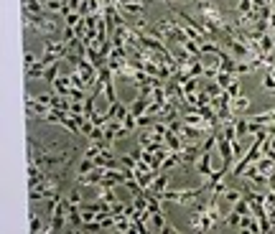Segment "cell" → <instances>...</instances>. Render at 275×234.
I'll list each match as a JSON object with an SVG mask.
<instances>
[{
  "label": "cell",
  "mask_w": 275,
  "mask_h": 234,
  "mask_svg": "<svg viewBox=\"0 0 275 234\" xmlns=\"http://www.w3.org/2000/svg\"><path fill=\"white\" fill-rule=\"evenodd\" d=\"M194 11H196V18L201 21V26L209 31V36H214L219 41L237 28L232 21H227V13L214 3V0H196Z\"/></svg>",
  "instance_id": "1"
},
{
  "label": "cell",
  "mask_w": 275,
  "mask_h": 234,
  "mask_svg": "<svg viewBox=\"0 0 275 234\" xmlns=\"http://www.w3.org/2000/svg\"><path fill=\"white\" fill-rule=\"evenodd\" d=\"M67 163H72V153L69 150H46L34 138L28 140V165H39V168L49 171L54 165H67Z\"/></svg>",
  "instance_id": "2"
},
{
  "label": "cell",
  "mask_w": 275,
  "mask_h": 234,
  "mask_svg": "<svg viewBox=\"0 0 275 234\" xmlns=\"http://www.w3.org/2000/svg\"><path fill=\"white\" fill-rule=\"evenodd\" d=\"M23 28H34L36 34L49 39L51 34L59 31V21H56V13H49V11H44V13H23Z\"/></svg>",
  "instance_id": "3"
},
{
  "label": "cell",
  "mask_w": 275,
  "mask_h": 234,
  "mask_svg": "<svg viewBox=\"0 0 275 234\" xmlns=\"http://www.w3.org/2000/svg\"><path fill=\"white\" fill-rule=\"evenodd\" d=\"M204 193H209V188H206V183H201V186H196V188H166L158 198L166 204V201H171V204H181V206H191L199 196H204Z\"/></svg>",
  "instance_id": "4"
},
{
  "label": "cell",
  "mask_w": 275,
  "mask_h": 234,
  "mask_svg": "<svg viewBox=\"0 0 275 234\" xmlns=\"http://www.w3.org/2000/svg\"><path fill=\"white\" fill-rule=\"evenodd\" d=\"M69 56V44L62 39V41H46V49H44V56H41V61L49 66V64H56V61H62V59H67Z\"/></svg>",
  "instance_id": "5"
},
{
  "label": "cell",
  "mask_w": 275,
  "mask_h": 234,
  "mask_svg": "<svg viewBox=\"0 0 275 234\" xmlns=\"http://www.w3.org/2000/svg\"><path fill=\"white\" fill-rule=\"evenodd\" d=\"M168 186H171V173H168V171H161V173L156 176V181L150 183L148 193H156V196H161V193H163Z\"/></svg>",
  "instance_id": "6"
},
{
  "label": "cell",
  "mask_w": 275,
  "mask_h": 234,
  "mask_svg": "<svg viewBox=\"0 0 275 234\" xmlns=\"http://www.w3.org/2000/svg\"><path fill=\"white\" fill-rule=\"evenodd\" d=\"M247 110H250V97H247V94L232 97V112H234V117H242Z\"/></svg>",
  "instance_id": "7"
},
{
  "label": "cell",
  "mask_w": 275,
  "mask_h": 234,
  "mask_svg": "<svg viewBox=\"0 0 275 234\" xmlns=\"http://www.w3.org/2000/svg\"><path fill=\"white\" fill-rule=\"evenodd\" d=\"M242 196H245V191H237V188H232V186H229V188H227V191L222 193V198H224V201H227L229 206H234V204H237V201H239Z\"/></svg>",
  "instance_id": "8"
},
{
  "label": "cell",
  "mask_w": 275,
  "mask_h": 234,
  "mask_svg": "<svg viewBox=\"0 0 275 234\" xmlns=\"http://www.w3.org/2000/svg\"><path fill=\"white\" fill-rule=\"evenodd\" d=\"M28 229H31L34 234H39V231H49V224H44L41 216L34 211V214H31V224H28Z\"/></svg>",
  "instance_id": "9"
},
{
  "label": "cell",
  "mask_w": 275,
  "mask_h": 234,
  "mask_svg": "<svg viewBox=\"0 0 275 234\" xmlns=\"http://www.w3.org/2000/svg\"><path fill=\"white\" fill-rule=\"evenodd\" d=\"M44 6H46V11L49 13H56V16H62L64 13V0H44Z\"/></svg>",
  "instance_id": "10"
},
{
  "label": "cell",
  "mask_w": 275,
  "mask_h": 234,
  "mask_svg": "<svg viewBox=\"0 0 275 234\" xmlns=\"http://www.w3.org/2000/svg\"><path fill=\"white\" fill-rule=\"evenodd\" d=\"M105 97H107V105L120 102V99H117V94H115V82H112V77H107V82H105Z\"/></svg>",
  "instance_id": "11"
},
{
  "label": "cell",
  "mask_w": 275,
  "mask_h": 234,
  "mask_svg": "<svg viewBox=\"0 0 275 234\" xmlns=\"http://www.w3.org/2000/svg\"><path fill=\"white\" fill-rule=\"evenodd\" d=\"M262 89H267V92H275V69H272V72H265Z\"/></svg>",
  "instance_id": "12"
},
{
  "label": "cell",
  "mask_w": 275,
  "mask_h": 234,
  "mask_svg": "<svg viewBox=\"0 0 275 234\" xmlns=\"http://www.w3.org/2000/svg\"><path fill=\"white\" fill-rule=\"evenodd\" d=\"M69 201H72V204H77V206H84V198H82L79 188H72V193H69Z\"/></svg>",
  "instance_id": "13"
},
{
  "label": "cell",
  "mask_w": 275,
  "mask_h": 234,
  "mask_svg": "<svg viewBox=\"0 0 275 234\" xmlns=\"http://www.w3.org/2000/svg\"><path fill=\"white\" fill-rule=\"evenodd\" d=\"M161 234H178V226H173V224H168L166 221V226H163V231Z\"/></svg>",
  "instance_id": "14"
},
{
  "label": "cell",
  "mask_w": 275,
  "mask_h": 234,
  "mask_svg": "<svg viewBox=\"0 0 275 234\" xmlns=\"http://www.w3.org/2000/svg\"><path fill=\"white\" fill-rule=\"evenodd\" d=\"M34 64H36V59H34V54L26 49V69H28V66H34Z\"/></svg>",
  "instance_id": "15"
},
{
  "label": "cell",
  "mask_w": 275,
  "mask_h": 234,
  "mask_svg": "<svg viewBox=\"0 0 275 234\" xmlns=\"http://www.w3.org/2000/svg\"><path fill=\"white\" fill-rule=\"evenodd\" d=\"M270 28H275V11L270 13Z\"/></svg>",
  "instance_id": "16"
}]
</instances>
